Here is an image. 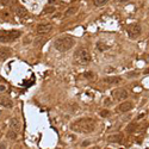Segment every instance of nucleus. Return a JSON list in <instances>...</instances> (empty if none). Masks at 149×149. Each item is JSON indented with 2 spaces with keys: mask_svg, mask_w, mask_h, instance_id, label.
I'll return each mask as SVG.
<instances>
[{
  "mask_svg": "<svg viewBox=\"0 0 149 149\" xmlns=\"http://www.w3.org/2000/svg\"><path fill=\"white\" fill-rule=\"evenodd\" d=\"M97 127V121L90 117H82L70 123V130L78 134H90L94 131Z\"/></svg>",
  "mask_w": 149,
  "mask_h": 149,
  "instance_id": "obj_1",
  "label": "nucleus"
},
{
  "mask_svg": "<svg viewBox=\"0 0 149 149\" xmlns=\"http://www.w3.org/2000/svg\"><path fill=\"white\" fill-rule=\"evenodd\" d=\"M74 44H75V41L72 36H62V37L56 38L54 42V47L60 53H66L74 47Z\"/></svg>",
  "mask_w": 149,
  "mask_h": 149,
  "instance_id": "obj_2",
  "label": "nucleus"
},
{
  "mask_svg": "<svg viewBox=\"0 0 149 149\" xmlns=\"http://www.w3.org/2000/svg\"><path fill=\"white\" fill-rule=\"evenodd\" d=\"M22 36V31L19 30H0V43H10L14 42L17 38Z\"/></svg>",
  "mask_w": 149,
  "mask_h": 149,
  "instance_id": "obj_3",
  "label": "nucleus"
},
{
  "mask_svg": "<svg viewBox=\"0 0 149 149\" xmlns=\"http://www.w3.org/2000/svg\"><path fill=\"white\" fill-rule=\"evenodd\" d=\"M74 57H75V61L79 65H87V63H90L91 60H92L91 54L88 53V50L87 49H84V48L78 50L75 53V55H74Z\"/></svg>",
  "mask_w": 149,
  "mask_h": 149,
  "instance_id": "obj_4",
  "label": "nucleus"
},
{
  "mask_svg": "<svg viewBox=\"0 0 149 149\" xmlns=\"http://www.w3.org/2000/svg\"><path fill=\"white\" fill-rule=\"evenodd\" d=\"M128 35L130 38H137L141 32H142V28H141V25L138 24V23H134V24H130L128 26Z\"/></svg>",
  "mask_w": 149,
  "mask_h": 149,
  "instance_id": "obj_5",
  "label": "nucleus"
},
{
  "mask_svg": "<svg viewBox=\"0 0 149 149\" xmlns=\"http://www.w3.org/2000/svg\"><path fill=\"white\" fill-rule=\"evenodd\" d=\"M128 92L127 90H124V88H116L115 91H112V97L115 100L117 101H123L128 98Z\"/></svg>",
  "mask_w": 149,
  "mask_h": 149,
  "instance_id": "obj_6",
  "label": "nucleus"
},
{
  "mask_svg": "<svg viewBox=\"0 0 149 149\" xmlns=\"http://www.w3.org/2000/svg\"><path fill=\"white\" fill-rule=\"evenodd\" d=\"M51 30H53V24H50V23H42V24H38L36 26L37 34H40V35L49 34Z\"/></svg>",
  "mask_w": 149,
  "mask_h": 149,
  "instance_id": "obj_7",
  "label": "nucleus"
},
{
  "mask_svg": "<svg viewBox=\"0 0 149 149\" xmlns=\"http://www.w3.org/2000/svg\"><path fill=\"white\" fill-rule=\"evenodd\" d=\"M132 107H134V105H132L131 101H125V100H124L123 103L119 104V106H118V111L122 112V113H125V112H129Z\"/></svg>",
  "mask_w": 149,
  "mask_h": 149,
  "instance_id": "obj_8",
  "label": "nucleus"
},
{
  "mask_svg": "<svg viewBox=\"0 0 149 149\" xmlns=\"http://www.w3.org/2000/svg\"><path fill=\"white\" fill-rule=\"evenodd\" d=\"M0 106L6 107V109H12L13 107V103L9 97H0Z\"/></svg>",
  "mask_w": 149,
  "mask_h": 149,
  "instance_id": "obj_9",
  "label": "nucleus"
},
{
  "mask_svg": "<svg viewBox=\"0 0 149 149\" xmlns=\"http://www.w3.org/2000/svg\"><path fill=\"white\" fill-rule=\"evenodd\" d=\"M10 128L13 129L14 131H17V132L20 131V122L17 117H12V118L10 119Z\"/></svg>",
  "mask_w": 149,
  "mask_h": 149,
  "instance_id": "obj_10",
  "label": "nucleus"
},
{
  "mask_svg": "<svg viewBox=\"0 0 149 149\" xmlns=\"http://www.w3.org/2000/svg\"><path fill=\"white\" fill-rule=\"evenodd\" d=\"M12 55V51L7 47H1L0 48V60H6Z\"/></svg>",
  "mask_w": 149,
  "mask_h": 149,
  "instance_id": "obj_11",
  "label": "nucleus"
},
{
  "mask_svg": "<svg viewBox=\"0 0 149 149\" xmlns=\"http://www.w3.org/2000/svg\"><path fill=\"white\" fill-rule=\"evenodd\" d=\"M122 140H123V136L121 134H112V135L107 136V141L111 143H121Z\"/></svg>",
  "mask_w": 149,
  "mask_h": 149,
  "instance_id": "obj_12",
  "label": "nucleus"
},
{
  "mask_svg": "<svg viewBox=\"0 0 149 149\" xmlns=\"http://www.w3.org/2000/svg\"><path fill=\"white\" fill-rule=\"evenodd\" d=\"M121 81H122L121 76H109L104 79V82L109 84V85H116V84H119Z\"/></svg>",
  "mask_w": 149,
  "mask_h": 149,
  "instance_id": "obj_13",
  "label": "nucleus"
},
{
  "mask_svg": "<svg viewBox=\"0 0 149 149\" xmlns=\"http://www.w3.org/2000/svg\"><path fill=\"white\" fill-rule=\"evenodd\" d=\"M16 14H17V17L19 19H24V18L28 17V11L24 9V7L19 6V7H17V10H16Z\"/></svg>",
  "mask_w": 149,
  "mask_h": 149,
  "instance_id": "obj_14",
  "label": "nucleus"
},
{
  "mask_svg": "<svg viewBox=\"0 0 149 149\" xmlns=\"http://www.w3.org/2000/svg\"><path fill=\"white\" fill-rule=\"evenodd\" d=\"M17 137H18V132L10 128L9 131H7V134H6V138L11 140V141H14V140H17Z\"/></svg>",
  "mask_w": 149,
  "mask_h": 149,
  "instance_id": "obj_15",
  "label": "nucleus"
},
{
  "mask_svg": "<svg viewBox=\"0 0 149 149\" xmlns=\"http://www.w3.org/2000/svg\"><path fill=\"white\" fill-rule=\"evenodd\" d=\"M78 10H79V7L78 6H72L69 7V9H67V11L65 12V17H70V16H73L78 12Z\"/></svg>",
  "mask_w": 149,
  "mask_h": 149,
  "instance_id": "obj_16",
  "label": "nucleus"
},
{
  "mask_svg": "<svg viewBox=\"0 0 149 149\" xmlns=\"http://www.w3.org/2000/svg\"><path fill=\"white\" fill-rule=\"evenodd\" d=\"M0 18H1L3 20H9V19L11 18V13H10V11H7V10L0 11Z\"/></svg>",
  "mask_w": 149,
  "mask_h": 149,
  "instance_id": "obj_17",
  "label": "nucleus"
},
{
  "mask_svg": "<svg viewBox=\"0 0 149 149\" xmlns=\"http://www.w3.org/2000/svg\"><path fill=\"white\" fill-rule=\"evenodd\" d=\"M55 11H56V7L55 6H48V7H45V9L43 10V13L44 14H50V13H53Z\"/></svg>",
  "mask_w": 149,
  "mask_h": 149,
  "instance_id": "obj_18",
  "label": "nucleus"
},
{
  "mask_svg": "<svg viewBox=\"0 0 149 149\" xmlns=\"http://www.w3.org/2000/svg\"><path fill=\"white\" fill-rule=\"evenodd\" d=\"M110 0H93V4H94V6H97V7H100V6H104Z\"/></svg>",
  "mask_w": 149,
  "mask_h": 149,
  "instance_id": "obj_19",
  "label": "nucleus"
},
{
  "mask_svg": "<svg viewBox=\"0 0 149 149\" xmlns=\"http://www.w3.org/2000/svg\"><path fill=\"white\" fill-rule=\"evenodd\" d=\"M136 130H137V124L136 123H130L129 127L127 128V131L130 132V134H131V132H134V131H136Z\"/></svg>",
  "mask_w": 149,
  "mask_h": 149,
  "instance_id": "obj_20",
  "label": "nucleus"
},
{
  "mask_svg": "<svg viewBox=\"0 0 149 149\" xmlns=\"http://www.w3.org/2000/svg\"><path fill=\"white\" fill-rule=\"evenodd\" d=\"M45 42V38H43V37H38V38H36V40H35V45L36 47H38V45H42L43 43Z\"/></svg>",
  "mask_w": 149,
  "mask_h": 149,
  "instance_id": "obj_21",
  "label": "nucleus"
},
{
  "mask_svg": "<svg viewBox=\"0 0 149 149\" xmlns=\"http://www.w3.org/2000/svg\"><path fill=\"white\" fill-rule=\"evenodd\" d=\"M97 47H98V49H99L100 51H104V50L107 48V47H106V45H104L101 42H98V43H97Z\"/></svg>",
  "mask_w": 149,
  "mask_h": 149,
  "instance_id": "obj_22",
  "label": "nucleus"
},
{
  "mask_svg": "<svg viewBox=\"0 0 149 149\" xmlns=\"http://www.w3.org/2000/svg\"><path fill=\"white\" fill-rule=\"evenodd\" d=\"M84 76L86 78V79H94V74L91 73V72H86L84 74Z\"/></svg>",
  "mask_w": 149,
  "mask_h": 149,
  "instance_id": "obj_23",
  "label": "nucleus"
},
{
  "mask_svg": "<svg viewBox=\"0 0 149 149\" xmlns=\"http://www.w3.org/2000/svg\"><path fill=\"white\" fill-rule=\"evenodd\" d=\"M100 116L104 117V118H105V117H109L110 116V111H109V110H103V111H100Z\"/></svg>",
  "mask_w": 149,
  "mask_h": 149,
  "instance_id": "obj_24",
  "label": "nucleus"
},
{
  "mask_svg": "<svg viewBox=\"0 0 149 149\" xmlns=\"http://www.w3.org/2000/svg\"><path fill=\"white\" fill-rule=\"evenodd\" d=\"M12 1H13V0H1V5H4V6H10V5L12 4Z\"/></svg>",
  "mask_w": 149,
  "mask_h": 149,
  "instance_id": "obj_25",
  "label": "nucleus"
},
{
  "mask_svg": "<svg viewBox=\"0 0 149 149\" xmlns=\"http://www.w3.org/2000/svg\"><path fill=\"white\" fill-rule=\"evenodd\" d=\"M137 75H138L137 72H130V73H128V76H129V78H132V76L135 78V76H137Z\"/></svg>",
  "mask_w": 149,
  "mask_h": 149,
  "instance_id": "obj_26",
  "label": "nucleus"
},
{
  "mask_svg": "<svg viewBox=\"0 0 149 149\" xmlns=\"http://www.w3.org/2000/svg\"><path fill=\"white\" fill-rule=\"evenodd\" d=\"M113 69H115L113 67H106L105 68V72L106 73H111V72H113Z\"/></svg>",
  "mask_w": 149,
  "mask_h": 149,
  "instance_id": "obj_27",
  "label": "nucleus"
},
{
  "mask_svg": "<svg viewBox=\"0 0 149 149\" xmlns=\"http://www.w3.org/2000/svg\"><path fill=\"white\" fill-rule=\"evenodd\" d=\"M7 90V86L6 85H0V92H5Z\"/></svg>",
  "mask_w": 149,
  "mask_h": 149,
  "instance_id": "obj_28",
  "label": "nucleus"
},
{
  "mask_svg": "<svg viewBox=\"0 0 149 149\" xmlns=\"http://www.w3.org/2000/svg\"><path fill=\"white\" fill-rule=\"evenodd\" d=\"M88 144H90V141H85V142H82V143H81V147H82V148H85V147H87Z\"/></svg>",
  "mask_w": 149,
  "mask_h": 149,
  "instance_id": "obj_29",
  "label": "nucleus"
},
{
  "mask_svg": "<svg viewBox=\"0 0 149 149\" xmlns=\"http://www.w3.org/2000/svg\"><path fill=\"white\" fill-rule=\"evenodd\" d=\"M116 3H118V4H122V3H127L128 0H115Z\"/></svg>",
  "mask_w": 149,
  "mask_h": 149,
  "instance_id": "obj_30",
  "label": "nucleus"
},
{
  "mask_svg": "<svg viewBox=\"0 0 149 149\" xmlns=\"http://www.w3.org/2000/svg\"><path fill=\"white\" fill-rule=\"evenodd\" d=\"M143 73H144V74H148V73H149V68H147V69L144 70V72H143Z\"/></svg>",
  "mask_w": 149,
  "mask_h": 149,
  "instance_id": "obj_31",
  "label": "nucleus"
},
{
  "mask_svg": "<svg viewBox=\"0 0 149 149\" xmlns=\"http://www.w3.org/2000/svg\"><path fill=\"white\" fill-rule=\"evenodd\" d=\"M55 3V0H49V4H54Z\"/></svg>",
  "mask_w": 149,
  "mask_h": 149,
  "instance_id": "obj_32",
  "label": "nucleus"
},
{
  "mask_svg": "<svg viewBox=\"0 0 149 149\" xmlns=\"http://www.w3.org/2000/svg\"><path fill=\"white\" fill-rule=\"evenodd\" d=\"M0 148H6V146L5 144H0Z\"/></svg>",
  "mask_w": 149,
  "mask_h": 149,
  "instance_id": "obj_33",
  "label": "nucleus"
},
{
  "mask_svg": "<svg viewBox=\"0 0 149 149\" xmlns=\"http://www.w3.org/2000/svg\"><path fill=\"white\" fill-rule=\"evenodd\" d=\"M146 57H147V61L149 62V55H147V56H146Z\"/></svg>",
  "mask_w": 149,
  "mask_h": 149,
  "instance_id": "obj_34",
  "label": "nucleus"
}]
</instances>
